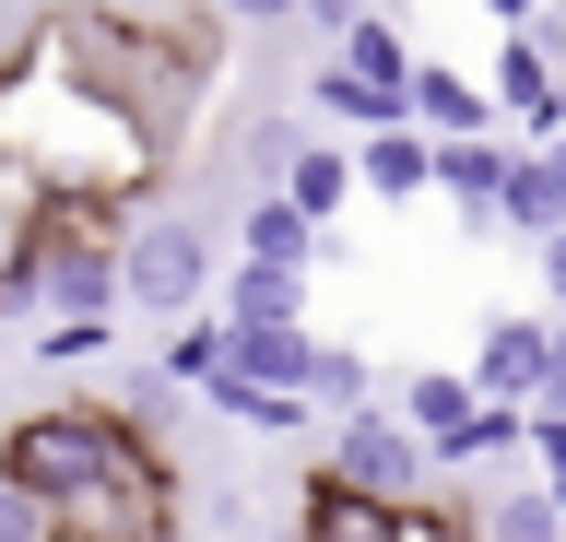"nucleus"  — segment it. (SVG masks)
I'll list each match as a JSON object with an SVG mask.
<instances>
[{
    "label": "nucleus",
    "mask_w": 566,
    "mask_h": 542,
    "mask_svg": "<svg viewBox=\"0 0 566 542\" xmlns=\"http://www.w3.org/2000/svg\"><path fill=\"white\" fill-rule=\"evenodd\" d=\"M12 47H35V60L83 72L95 95H118L166 153L189 142L201 95L224 83V12H106V0H48V12H24Z\"/></svg>",
    "instance_id": "nucleus-1"
},
{
    "label": "nucleus",
    "mask_w": 566,
    "mask_h": 542,
    "mask_svg": "<svg viewBox=\"0 0 566 542\" xmlns=\"http://www.w3.org/2000/svg\"><path fill=\"white\" fill-rule=\"evenodd\" d=\"M0 153H12L48 201H60V189H95V201H130V213L154 201V178L177 166L118 95H95L83 72L35 60V47H0Z\"/></svg>",
    "instance_id": "nucleus-2"
},
{
    "label": "nucleus",
    "mask_w": 566,
    "mask_h": 542,
    "mask_svg": "<svg viewBox=\"0 0 566 542\" xmlns=\"http://www.w3.org/2000/svg\"><path fill=\"white\" fill-rule=\"evenodd\" d=\"M166 436L142 425L130 401H35V413H12L0 425V483L12 496H71V483H95V471H118V460H154Z\"/></svg>",
    "instance_id": "nucleus-3"
},
{
    "label": "nucleus",
    "mask_w": 566,
    "mask_h": 542,
    "mask_svg": "<svg viewBox=\"0 0 566 542\" xmlns=\"http://www.w3.org/2000/svg\"><path fill=\"white\" fill-rule=\"evenodd\" d=\"M177 519H189V483H177V448H154V460H118L95 483L48 496L35 542H177Z\"/></svg>",
    "instance_id": "nucleus-4"
},
{
    "label": "nucleus",
    "mask_w": 566,
    "mask_h": 542,
    "mask_svg": "<svg viewBox=\"0 0 566 542\" xmlns=\"http://www.w3.org/2000/svg\"><path fill=\"white\" fill-rule=\"evenodd\" d=\"M118 307H142V319H189V307H212V224L142 201V213L118 224Z\"/></svg>",
    "instance_id": "nucleus-5"
},
{
    "label": "nucleus",
    "mask_w": 566,
    "mask_h": 542,
    "mask_svg": "<svg viewBox=\"0 0 566 542\" xmlns=\"http://www.w3.org/2000/svg\"><path fill=\"white\" fill-rule=\"evenodd\" d=\"M331 483H354V496H378V507H413L437 496V448H424L389 401H354V413H331Z\"/></svg>",
    "instance_id": "nucleus-6"
},
{
    "label": "nucleus",
    "mask_w": 566,
    "mask_h": 542,
    "mask_svg": "<svg viewBox=\"0 0 566 542\" xmlns=\"http://www.w3.org/2000/svg\"><path fill=\"white\" fill-rule=\"evenodd\" d=\"M507 153H520V142H495V130H460V142H437L424 189H437V201H449V213L484 236V224H495V178H507Z\"/></svg>",
    "instance_id": "nucleus-7"
},
{
    "label": "nucleus",
    "mask_w": 566,
    "mask_h": 542,
    "mask_svg": "<svg viewBox=\"0 0 566 542\" xmlns=\"http://www.w3.org/2000/svg\"><path fill=\"white\" fill-rule=\"evenodd\" d=\"M424 166H437V142H424L413 118L354 130V189H366V201H389V213H401V201H424Z\"/></svg>",
    "instance_id": "nucleus-8"
},
{
    "label": "nucleus",
    "mask_w": 566,
    "mask_h": 542,
    "mask_svg": "<svg viewBox=\"0 0 566 542\" xmlns=\"http://www.w3.org/2000/svg\"><path fill=\"white\" fill-rule=\"evenodd\" d=\"M401 118H413L424 142H460V130H495V95L472 72H449V60H413V83H401Z\"/></svg>",
    "instance_id": "nucleus-9"
},
{
    "label": "nucleus",
    "mask_w": 566,
    "mask_h": 542,
    "mask_svg": "<svg viewBox=\"0 0 566 542\" xmlns=\"http://www.w3.org/2000/svg\"><path fill=\"white\" fill-rule=\"evenodd\" d=\"M295 542H401V507L354 496V483H331V471H307L295 483Z\"/></svg>",
    "instance_id": "nucleus-10"
},
{
    "label": "nucleus",
    "mask_w": 566,
    "mask_h": 542,
    "mask_svg": "<svg viewBox=\"0 0 566 542\" xmlns=\"http://www.w3.org/2000/svg\"><path fill=\"white\" fill-rule=\"evenodd\" d=\"M212 319H307V259H248L237 248V272H212Z\"/></svg>",
    "instance_id": "nucleus-11"
},
{
    "label": "nucleus",
    "mask_w": 566,
    "mask_h": 542,
    "mask_svg": "<svg viewBox=\"0 0 566 542\" xmlns=\"http://www.w3.org/2000/svg\"><path fill=\"white\" fill-rule=\"evenodd\" d=\"M389 413H401V425H413L424 448L449 460V448H460V425H472V378H460V365H413V378H401V401H389Z\"/></svg>",
    "instance_id": "nucleus-12"
},
{
    "label": "nucleus",
    "mask_w": 566,
    "mask_h": 542,
    "mask_svg": "<svg viewBox=\"0 0 566 542\" xmlns=\"http://www.w3.org/2000/svg\"><path fill=\"white\" fill-rule=\"evenodd\" d=\"M189 401H212V413L248 425V436H307V390H260V378H237V365H212Z\"/></svg>",
    "instance_id": "nucleus-13"
},
{
    "label": "nucleus",
    "mask_w": 566,
    "mask_h": 542,
    "mask_svg": "<svg viewBox=\"0 0 566 542\" xmlns=\"http://www.w3.org/2000/svg\"><path fill=\"white\" fill-rule=\"evenodd\" d=\"M484 401H531V378H543V319H484V354L460 365Z\"/></svg>",
    "instance_id": "nucleus-14"
},
{
    "label": "nucleus",
    "mask_w": 566,
    "mask_h": 542,
    "mask_svg": "<svg viewBox=\"0 0 566 542\" xmlns=\"http://www.w3.org/2000/svg\"><path fill=\"white\" fill-rule=\"evenodd\" d=\"M495 224H520V236H555V224H566V166H555V153H507Z\"/></svg>",
    "instance_id": "nucleus-15"
},
{
    "label": "nucleus",
    "mask_w": 566,
    "mask_h": 542,
    "mask_svg": "<svg viewBox=\"0 0 566 542\" xmlns=\"http://www.w3.org/2000/svg\"><path fill=\"white\" fill-rule=\"evenodd\" d=\"M331 60H343V72H366L378 95H401V83H413V47H401V24H389V12H354L343 36H331Z\"/></svg>",
    "instance_id": "nucleus-16"
},
{
    "label": "nucleus",
    "mask_w": 566,
    "mask_h": 542,
    "mask_svg": "<svg viewBox=\"0 0 566 542\" xmlns=\"http://www.w3.org/2000/svg\"><path fill=\"white\" fill-rule=\"evenodd\" d=\"M307 107L331 118V130H378V118H401V95H378L366 72H343V60L318 47V72H307Z\"/></svg>",
    "instance_id": "nucleus-17"
},
{
    "label": "nucleus",
    "mask_w": 566,
    "mask_h": 542,
    "mask_svg": "<svg viewBox=\"0 0 566 542\" xmlns=\"http://www.w3.org/2000/svg\"><path fill=\"white\" fill-rule=\"evenodd\" d=\"M237 248H248V259H318V248H331V224H307L283 189H260V201H248V224H237Z\"/></svg>",
    "instance_id": "nucleus-18"
},
{
    "label": "nucleus",
    "mask_w": 566,
    "mask_h": 542,
    "mask_svg": "<svg viewBox=\"0 0 566 542\" xmlns=\"http://www.w3.org/2000/svg\"><path fill=\"white\" fill-rule=\"evenodd\" d=\"M272 189H283V201H295L307 224H331V213L354 201V153H343V142H307V153H295V166H283Z\"/></svg>",
    "instance_id": "nucleus-19"
},
{
    "label": "nucleus",
    "mask_w": 566,
    "mask_h": 542,
    "mask_svg": "<svg viewBox=\"0 0 566 542\" xmlns=\"http://www.w3.org/2000/svg\"><path fill=\"white\" fill-rule=\"evenodd\" d=\"M354 401H378V354L318 342V354H307V413H354Z\"/></svg>",
    "instance_id": "nucleus-20"
},
{
    "label": "nucleus",
    "mask_w": 566,
    "mask_h": 542,
    "mask_svg": "<svg viewBox=\"0 0 566 542\" xmlns=\"http://www.w3.org/2000/svg\"><path fill=\"white\" fill-rule=\"evenodd\" d=\"M472 542H566V519H555L543 483H520V496H484V507H472Z\"/></svg>",
    "instance_id": "nucleus-21"
},
{
    "label": "nucleus",
    "mask_w": 566,
    "mask_h": 542,
    "mask_svg": "<svg viewBox=\"0 0 566 542\" xmlns=\"http://www.w3.org/2000/svg\"><path fill=\"white\" fill-rule=\"evenodd\" d=\"M177 378V390H201L212 365H224V319H212V307H189V319H166V354H154Z\"/></svg>",
    "instance_id": "nucleus-22"
},
{
    "label": "nucleus",
    "mask_w": 566,
    "mask_h": 542,
    "mask_svg": "<svg viewBox=\"0 0 566 542\" xmlns=\"http://www.w3.org/2000/svg\"><path fill=\"white\" fill-rule=\"evenodd\" d=\"M295 153H307V130H295V118H248V166H260V189H272Z\"/></svg>",
    "instance_id": "nucleus-23"
},
{
    "label": "nucleus",
    "mask_w": 566,
    "mask_h": 542,
    "mask_svg": "<svg viewBox=\"0 0 566 542\" xmlns=\"http://www.w3.org/2000/svg\"><path fill=\"white\" fill-rule=\"evenodd\" d=\"M401 542H472V507H437V496H413V507H401Z\"/></svg>",
    "instance_id": "nucleus-24"
},
{
    "label": "nucleus",
    "mask_w": 566,
    "mask_h": 542,
    "mask_svg": "<svg viewBox=\"0 0 566 542\" xmlns=\"http://www.w3.org/2000/svg\"><path fill=\"white\" fill-rule=\"evenodd\" d=\"M354 12H378V0H295V24H307V36H318V47H331V36H343V24H354Z\"/></svg>",
    "instance_id": "nucleus-25"
},
{
    "label": "nucleus",
    "mask_w": 566,
    "mask_h": 542,
    "mask_svg": "<svg viewBox=\"0 0 566 542\" xmlns=\"http://www.w3.org/2000/svg\"><path fill=\"white\" fill-rule=\"evenodd\" d=\"M224 24H295V0H212Z\"/></svg>",
    "instance_id": "nucleus-26"
},
{
    "label": "nucleus",
    "mask_w": 566,
    "mask_h": 542,
    "mask_svg": "<svg viewBox=\"0 0 566 542\" xmlns=\"http://www.w3.org/2000/svg\"><path fill=\"white\" fill-rule=\"evenodd\" d=\"M0 542H35V496H12V483H0Z\"/></svg>",
    "instance_id": "nucleus-27"
},
{
    "label": "nucleus",
    "mask_w": 566,
    "mask_h": 542,
    "mask_svg": "<svg viewBox=\"0 0 566 542\" xmlns=\"http://www.w3.org/2000/svg\"><path fill=\"white\" fill-rule=\"evenodd\" d=\"M531 248H543V295L566 307V224H555V236H531Z\"/></svg>",
    "instance_id": "nucleus-28"
},
{
    "label": "nucleus",
    "mask_w": 566,
    "mask_h": 542,
    "mask_svg": "<svg viewBox=\"0 0 566 542\" xmlns=\"http://www.w3.org/2000/svg\"><path fill=\"white\" fill-rule=\"evenodd\" d=\"M484 12H495V24H531V12H543V0H484Z\"/></svg>",
    "instance_id": "nucleus-29"
},
{
    "label": "nucleus",
    "mask_w": 566,
    "mask_h": 542,
    "mask_svg": "<svg viewBox=\"0 0 566 542\" xmlns=\"http://www.w3.org/2000/svg\"><path fill=\"white\" fill-rule=\"evenodd\" d=\"M543 496H555V519H566V471H543Z\"/></svg>",
    "instance_id": "nucleus-30"
},
{
    "label": "nucleus",
    "mask_w": 566,
    "mask_h": 542,
    "mask_svg": "<svg viewBox=\"0 0 566 542\" xmlns=\"http://www.w3.org/2000/svg\"><path fill=\"white\" fill-rule=\"evenodd\" d=\"M543 153H555V166H566V130H555V142H543Z\"/></svg>",
    "instance_id": "nucleus-31"
},
{
    "label": "nucleus",
    "mask_w": 566,
    "mask_h": 542,
    "mask_svg": "<svg viewBox=\"0 0 566 542\" xmlns=\"http://www.w3.org/2000/svg\"><path fill=\"white\" fill-rule=\"evenodd\" d=\"M283 542H295V531H283Z\"/></svg>",
    "instance_id": "nucleus-32"
},
{
    "label": "nucleus",
    "mask_w": 566,
    "mask_h": 542,
    "mask_svg": "<svg viewBox=\"0 0 566 542\" xmlns=\"http://www.w3.org/2000/svg\"><path fill=\"white\" fill-rule=\"evenodd\" d=\"M378 12H389V0H378Z\"/></svg>",
    "instance_id": "nucleus-33"
}]
</instances>
